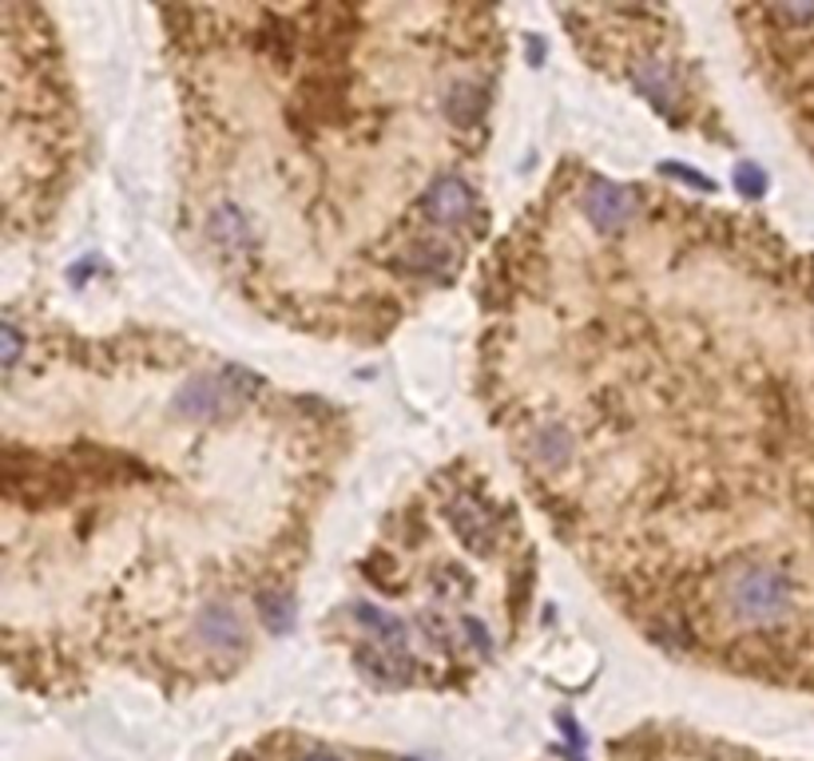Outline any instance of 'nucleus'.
Segmentation results:
<instances>
[{
  "label": "nucleus",
  "instance_id": "1",
  "mask_svg": "<svg viewBox=\"0 0 814 761\" xmlns=\"http://www.w3.org/2000/svg\"><path fill=\"white\" fill-rule=\"evenodd\" d=\"M794 588L787 571L767 564H751L739 567L732 579H727V611H732L735 623L743 627H771L779 623L783 615L791 611Z\"/></svg>",
  "mask_w": 814,
  "mask_h": 761
},
{
  "label": "nucleus",
  "instance_id": "10",
  "mask_svg": "<svg viewBox=\"0 0 814 761\" xmlns=\"http://www.w3.org/2000/svg\"><path fill=\"white\" fill-rule=\"evenodd\" d=\"M258 615L267 619L270 631H287V623H291V607H287V595H275V591L258 595Z\"/></svg>",
  "mask_w": 814,
  "mask_h": 761
},
{
  "label": "nucleus",
  "instance_id": "13",
  "mask_svg": "<svg viewBox=\"0 0 814 761\" xmlns=\"http://www.w3.org/2000/svg\"><path fill=\"white\" fill-rule=\"evenodd\" d=\"M16 358H21V334L12 322H4V365H12Z\"/></svg>",
  "mask_w": 814,
  "mask_h": 761
},
{
  "label": "nucleus",
  "instance_id": "2",
  "mask_svg": "<svg viewBox=\"0 0 814 761\" xmlns=\"http://www.w3.org/2000/svg\"><path fill=\"white\" fill-rule=\"evenodd\" d=\"M421 210L425 219L437 222V227H461V222L473 219V186L457 175H442L437 183L421 195Z\"/></svg>",
  "mask_w": 814,
  "mask_h": 761
},
{
  "label": "nucleus",
  "instance_id": "8",
  "mask_svg": "<svg viewBox=\"0 0 814 761\" xmlns=\"http://www.w3.org/2000/svg\"><path fill=\"white\" fill-rule=\"evenodd\" d=\"M445 116L454 127H473L478 124V88L473 83H454L445 95Z\"/></svg>",
  "mask_w": 814,
  "mask_h": 761
},
{
  "label": "nucleus",
  "instance_id": "11",
  "mask_svg": "<svg viewBox=\"0 0 814 761\" xmlns=\"http://www.w3.org/2000/svg\"><path fill=\"white\" fill-rule=\"evenodd\" d=\"M540 452H545V461L548 464H557V461H564L569 456V437H564V428H545L540 433Z\"/></svg>",
  "mask_w": 814,
  "mask_h": 761
},
{
  "label": "nucleus",
  "instance_id": "12",
  "mask_svg": "<svg viewBox=\"0 0 814 761\" xmlns=\"http://www.w3.org/2000/svg\"><path fill=\"white\" fill-rule=\"evenodd\" d=\"M735 186H739L743 195H763L767 179H763V171H759L755 163H739V167H735Z\"/></svg>",
  "mask_w": 814,
  "mask_h": 761
},
{
  "label": "nucleus",
  "instance_id": "3",
  "mask_svg": "<svg viewBox=\"0 0 814 761\" xmlns=\"http://www.w3.org/2000/svg\"><path fill=\"white\" fill-rule=\"evenodd\" d=\"M581 207L593 227H600V231H620V227H628V222L636 219V207H640V203L632 195V186L593 183L584 191Z\"/></svg>",
  "mask_w": 814,
  "mask_h": 761
},
{
  "label": "nucleus",
  "instance_id": "15",
  "mask_svg": "<svg viewBox=\"0 0 814 761\" xmlns=\"http://www.w3.org/2000/svg\"><path fill=\"white\" fill-rule=\"evenodd\" d=\"M406 761H421V758H406Z\"/></svg>",
  "mask_w": 814,
  "mask_h": 761
},
{
  "label": "nucleus",
  "instance_id": "5",
  "mask_svg": "<svg viewBox=\"0 0 814 761\" xmlns=\"http://www.w3.org/2000/svg\"><path fill=\"white\" fill-rule=\"evenodd\" d=\"M195 631H199V639L207 646H215V650H239V646L246 643V627L231 603H211V607H203Z\"/></svg>",
  "mask_w": 814,
  "mask_h": 761
},
{
  "label": "nucleus",
  "instance_id": "14",
  "mask_svg": "<svg viewBox=\"0 0 814 761\" xmlns=\"http://www.w3.org/2000/svg\"><path fill=\"white\" fill-rule=\"evenodd\" d=\"M298 761H338L334 753H306V758H298Z\"/></svg>",
  "mask_w": 814,
  "mask_h": 761
},
{
  "label": "nucleus",
  "instance_id": "7",
  "mask_svg": "<svg viewBox=\"0 0 814 761\" xmlns=\"http://www.w3.org/2000/svg\"><path fill=\"white\" fill-rule=\"evenodd\" d=\"M449 524H454V531L469 547H478V543H485L488 536H493V519H488L481 507L469 504V500H457V504L449 507Z\"/></svg>",
  "mask_w": 814,
  "mask_h": 761
},
{
  "label": "nucleus",
  "instance_id": "6",
  "mask_svg": "<svg viewBox=\"0 0 814 761\" xmlns=\"http://www.w3.org/2000/svg\"><path fill=\"white\" fill-rule=\"evenodd\" d=\"M457 262H461V258H457L445 243H414L397 266L414 278H433V282H442V278H454Z\"/></svg>",
  "mask_w": 814,
  "mask_h": 761
},
{
  "label": "nucleus",
  "instance_id": "4",
  "mask_svg": "<svg viewBox=\"0 0 814 761\" xmlns=\"http://www.w3.org/2000/svg\"><path fill=\"white\" fill-rule=\"evenodd\" d=\"M207 234L227 258H243V254L255 250V227H251V219H246L234 203H222V207L211 215Z\"/></svg>",
  "mask_w": 814,
  "mask_h": 761
},
{
  "label": "nucleus",
  "instance_id": "9",
  "mask_svg": "<svg viewBox=\"0 0 814 761\" xmlns=\"http://www.w3.org/2000/svg\"><path fill=\"white\" fill-rule=\"evenodd\" d=\"M358 619L366 627H370L378 639H385L390 646H402L406 643V623L402 619H394V615H385V611H378V607H370V603H361L358 607Z\"/></svg>",
  "mask_w": 814,
  "mask_h": 761
}]
</instances>
